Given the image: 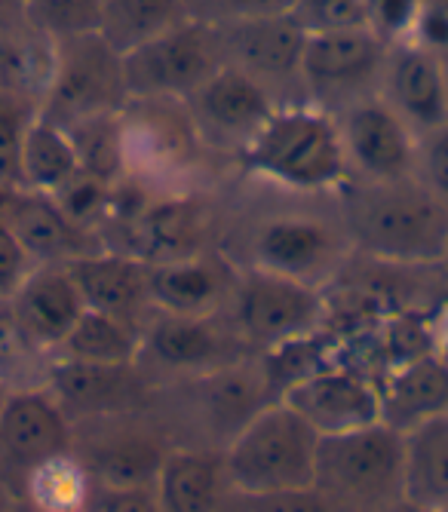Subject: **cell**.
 Returning <instances> with one entry per match:
<instances>
[{
  "label": "cell",
  "mask_w": 448,
  "mask_h": 512,
  "mask_svg": "<svg viewBox=\"0 0 448 512\" xmlns=\"http://www.w3.org/2000/svg\"><path fill=\"white\" fill-rule=\"evenodd\" d=\"M353 255L390 267L442 264L448 252V206L412 178L350 181L335 197Z\"/></svg>",
  "instance_id": "cell-1"
},
{
  "label": "cell",
  "mask_w": 448,
  "mask_h": 512,
  "mask_svg": "<svg viewBox=\"0 0 448 512\" xmlns=\"http://www.w3.org/2000/svg\"><path fill=\"white\" fill-rule=\"evenodd\" d=\"M234 166L267 188L295 197H338L350 184L335 114L310 105H280Z\"/></svg>",
  "instance_id": "cell-2"
},
{
  "label": "cell",
  "mask_w": 448,
  "mask_h": 512,
  "mask_svg": "<svg viewBox=\"0 0 448 512\" xmlns=\"http://www.w3.org/2000/svg\"><path fill=\"white\" fill-rule=\"evenodd\" d=\"M320 433L283 399L267 402L224 445L237 494L301 491L317 482Z\"/></svg>",
  "instance_id": "cell-3"
},
{
  "label": "cell",
  "mask_w": 448,
  "mask_h": 512,
  "mask_svg": "<svg viewBox=\"0 0 448 512\" xmlns=\"http://www.w3.org/2000/svg\"><path fill=\"white\" fill-rule=\"evenodd\" d=\"M120 145L123 178L154 194L194 191L212 157L185 102L169 99H129L120 111Z\"/></svg>",
  "instance_id": "cell-4"
},
{
  "label": "cell",
  "mask_w": 448,
  "mask_h": 512,
  "mask_svg": "<svg viewBox=\"0 0 448 512\" xmlns=\"http://www.w3.org/2000/svg\"><path fill=\"white\" fill-rule=\"evenodd\" d=\"M353 258L347 227L338 215L320 209H274L252 218L243 237L246 267H261L280 276L301 279L307 286L326 289Z\"/></svg>",
  "instance_id": "cell-5"
},
{
  "label": "cell",
  "mask_w": 448,
  "mask_h": 512,
  "mask_svg": "<svg viewBox=\"0 0 448 512\" xmlns=\"http://www.w3.org/2000/svg\"><path fill=\"white\" fill-rule=\"evenodd\" d=\"M338 512H387L402 503V430L390 421L320 436L317 482Z\"/></svg>",
  "instance_id": "cell-6"
},
{
  "label": "cell",
  "mask_w": 448,
  "mask_h": 512,
  "mask_svg": "<svg viewBox=\"0 0 448 512\" xmlns=\"http://www.w3.org/2000/svg\"><path fill=\"white\" fill-rule=\"evenodd\" d=\"M224 316L252 353H267L320 335L329 319V301L323 289L301 279L240 264L237 289Z\"/></svg>",
  "instance_id": "cell-7"
},
{
  "label": "cell",
  "mask_w": 448,
  "mask_h": 512,
  "mask_svg": "<svg viewBox=\"0 0 448 512\" xmlns=\"http://www.w3.org/2000/svg\"><path fill=\"white\" fill-rule=\"evenodd\" d=\"M129 89L123 56L114 53L99 34H83L56 43V65L40 102V117L62 129L114 117L126 108Z\"/></svg>",
  "instance_id": "cell-8"
},
{
  "label": "cell",
  "mask_w": 448,
  "mask_h": 512,
  "mask_svg": "<svg viewBox=\"0 0 448 512\" xmlns=\"http://www.w3.org/2000/svg\"><path fill=\"white\" fill-rule=\"evenodd\" d=\"M221 65V31L203 19H188L123 56L129 99L188 102Z\"/></svg>",
  "instance_id": "cell-9"
},
{
  "label": "cell",
  "mask_w": 448,
  "mask_h": 512,
  "mask_svg": "<svg viewBox=\"0 0 448 512\" xmlns=\"http://www.w3.org/2000/svg\"><path fill=\"white\" fill-rule=\"evenodd\" d=\"M390 46L369 28L307 34L301 53V96L329 114L381 89Z\"/></svg>",
  "instance_id": "cell-10"
},
{
  "label": "cell",
  "mask_w": 448,
  "mask_h": 512,
  "mask_svg": "<svg viewBox=\"0 0 448 512\" xmlns=\"http://www.w3.org/2000/svg\"><path fill=\"white\" fill-rule=\"evenodd\" d=\"M243 356H252V350L240 341L224 313L182 316L154 310L142 329L139 365L154 384L157 378H172L175 384H185Z\"/></svg>",
  "instance_id": "cell-11"
},
{
  "label": "cell",
  "mask_w": 448,
  "mask_h": 512,
  "mask_svg": "<svg viewBox=\"0 0 448 512\" xmlns=\"http://www.w3.org/2000/svg\"><path fill=\"white\" fill-rule=\"evenodd\" d=\"M172 445L169 433L148 421L145 408L74 424V454L83 460L93 482L154 485Z\"/></svg>",
  "instance_id": "cell-12"
},
{
  "label": "cell",
  "mask_w": 448,
  "mask_h": 512,
  "mask_svg": "<svg viewBox=\"0 0 448 512\" xmlns=\"http://www.w3.org/2000/svg\"><path fill=\"white\" fill-rule=\"evenodd\" d=\"M280 105L283 102L258 77L228 62L185 102L209 154H224L231 160L240 157L252 135Z\"/></svg>",
  "instance_id": "cell-13"
},
{
  "label": "cell",
  "mask_w": 448,
  "mask_h": 512,
  "mask_svg": "<svg viewBox=\"0 0 448 512\" xmlns=\"http://www.w3.org/2000/svg\"><path fill=\"white\" fill-rule=\"evenodd\" d=\"M335 123L350 181L378 184L415 175L418 132L381 99V92L341 108Z\"/></svg>",
  "instance_id": "cell-14"
},
{
  "label": "cell",
  "mask_w": 448,
  "mask_h": 512,
  "mask_svg": "<svg viewBox=\"0 0 448 512\" xmlns=\"http://www.w3.org/2000/svg\"><path fill=\"white\" fill-rule=\"evenodd\" d=\"M71 448L74 424L47 387L7 396L0 408V485L22 500L25 479L40 463Z\"/></svg>",
  "instance_id": "cell-15"
},
{
  "label": "cell",
  "mask_w": 448,
  "mask_h": 512,
  "mask_svg": "<svg viewBox=\"0 0 448 512\" xmlns=\"http://www.w3.org/2000/svg\"><path fill=\"white\" fill-rule=\"evenodd\" d=\"M218 31L224 43V62L258 77L283 105L304 102L301 53L307 34L289 13L224 22Z\"/></svg>",
  "instance_id": "cell-16"
},
{
  "label": "cell",
  "mask_w": 448,
  "mask_h": 512,
  "mask_svg": "<svg viewBox=\"0 0 448 512\" xmlns=\"http://www.w3.org/2000/svg\"><path fill=\"white\" fill-rule=\"evenodd\" d=\"M280 399L289 402L320 436L350 433L384 421L381 384L366 371L332 359L283 390Z\"/></svg>",
  "instance_id": "cell-17"
},
{
  "label": "cell",
  "mask_w": 448,
  "mask_h": 512,
  "mask_svg": "<svg viewBox=\"0 0 448 512\" xmlns=\"http://www.w3.org/2000/svg\"><path fill=\"white\" fill-rule=\"evenodd\" d=\"M151 267L154 310L182 316H221L234 298L240 261L224 249L209 246L185 258H172Z\"/></svg>",
  "instance_id": "cell-18"
},
{
  "label": "cell",
  "mask_w": 448,
  "mask_h": 512,
  "mask_svg": "<svg viewBox=\"0 0 448 512\" xmlns=\"http://www.w3.org/2000/svg\"><path fill=\"white\" fill-rule=\"evenodd\" d=\"M47 390L65 408L71 424L93 417L139 411L154 396V381L142 365H89L56 356Z\"/></svg>",
  "instance_id": "cell-19"
},
{
  "label": "cell",
  "mask_w": 448,
  "mask_h": 512,
  "mask_svg": "<svg viewBox=\"0 0 448 512\" xmlns=\"http://www.w3.org/2000/svg\"><path fill=\"white\" fill-rule=\"evenodd\" d=\"M0 218L10 224L34 264H68L96 249H105L93 230L80 227L56 197L31 188H0Z\"/></svg>",
  "instance_id": "cell-20"
},
{
  "label": "cell",
  "mask_w": 448,
  "mask_h": 512,
  "mask_svg": "<svg viewBox=\"0 0 448 512\" xmlns=\"http://www.w3.org/2000/svg\"><path fill=\"white\" fill-rule=\"evenodd\" d=\"M68 270L83 295L86 310H99L136 325V329H145L148 316L154 313L148 261L120 249H96L68 261Z\"/></svg>",
  "instance_id": "cell-21"
},
{
  "label": "cell",
  "mask_w": 448,
  "mask_h": 512,
  "mask_svg": "<svg viewBox=\"0 0 448 512\" xmlns=\"http://www.w3.org/2000/svg\"><path fill=\"white\" fill-rule=\"evenodd\" d=\"M185 384L197 390V414L203 421V433H209L206 445H218V448L228 445L231 436L258 408L280 399L271 387V378H267L258 353L243 356L231 365L215 368L209 375Z\"/></svg>",
  "instance_id": "cell-22"
},
{
  "label": "cell",
  "mask_w": 448,
  "mask_h": 512,
  "mask_svg": "<svg viewBox=\"0 0 448 512\" xmlns=\"http://www.w3.org/2000/svg\"><path fill=\"white\" fill-rule=\"evenodd\" d=\"M378 92L418 135L448 123V62L415 43L390 46Z\"/></svg>",
  "instance_id": "cell-23"
},
{
  "label": "cell",
  "mask_w": 448,
  "mask_h": 512,
  "mask_svg": "<svg viewBox=\"0 0 448 512\" xmlns=\"http://www.w3.org/2000/svg\"><path fill=\"white\" fill-rule=\"evenodd\" d=\"M154 494L163 512H228L234 485L218 445H172L160 463Z\"/></svg>",
  "instance_id": "cell-24"
},
{
  "label": "cell",
  "mask_w": 448,
  "mask_h": 512,
  "mask_svg": "<svg viewBox=\"0 0 448 512\" xmlns=\"http://www.w3.org/2000/svg\"><path fill=\"white\" fill-rule=\"evenodd\" d=\"M16 319L47 350L59 353L62 341L83 316L86 304L68 264H34L22 286L7 298Z\"/></svg>",
  "instance_id": "cell-25"
},
{
  "label": "cell",
  "mask_w": 448,
  "mask_h": 512,
  "mask_svg": "<svg viewBox=\"0 0 448 512\" xmlns=\"http://www.w3.org/2000/svg\"><path fill=\"white\" fill-rule=\"evenodd\" d=\"M402 497L421 512L448 506V411L402 430Z\"/></svg>",
  "instance_id": "cell-26"
},
{
  "label": "cell",
  "mask_w": 448,
  "mask_h": 512,
  "mask_svg": "<svg viewBox=\"0 0 448 512\" xmlns=\"http://www.w3.org/2000/svg\"><path fill=\"white\" fill-rule=\"evenodd\" d=\"M56 65V43L25 19L0 28V92L40 108Z\"/></svg>",
  "instance_id": "cell-27"
},
{
  "label": "cell",
  "mask_w": 448,
  "mask_h": 512,
  "mask_svg": "<svg viewBox=\"0 0 448 512\" xmlns=\"http://www.w3.org/2000/svg\"><path fill=\"white\" fill-rule=\"evenodd\" d=\"M384 421L406 430L427 414L448 411V362L421 356L402 362L396 375L381 387Z\"/></svg>",
  "instance_id": "cell-28"
},
{
  "label": "cell",
  "mask_w": 448,
  "mask_h": 512,
  "mask_svg": "<svg viewBox=\"0 0 448 512\" xmlns=\"http://www.w3.org/2000/svg\"><path fill=\"white\" fill-rule=\"evenodd\" d=\"M188 19H194L188 0H105L99 37L114 53L126 56Z\"/></svg>",
  "instance_id": "cell-29"
},
{
  "label": "cell",
  "mask_w": 448,
  "mask_h": 512,
  "mask_svg": "<svg viewBox=\"0 0 448 512\" xmlns=\"http://www.w3.org/2000/svg\"><path fill=\"white\" fill-rule=\"evenodd\" d=\"M139 353L142 329L99 310H83L56 356L89 365H136Z\"/></svg>",
  "instance_id": "cell-30"
},
{
  "label": "cell",
  "mask_w": 448,
  "mask_h": 512,
  "mask_svg": "<svg viewBox=\"0 0 448 512\" xmlns=\"http://www.w3.org/2000/svg\"><path fill=\"white\" fill-rule=\"evenodd\" d=\"M77 172H80V157L68 129L37 114L22 142V188L56 194Z\"/></svg>",
  "instance_id": "cell-31"
},
{
  "label": "cell",
  "mask_w": 448,
  "mask_h": 512,
  "mask_svg": "<svg viewBox=\"0 0 448 512\" xmlns=\"http://www.w3.org/2000/svg\"><path fill=\"white\" fill-rule=\"evenodd\" d=\"M56 353L28 335L7 298H0V387L7 393L43 390L50 384Z\"/></svg>",
  "instance_id": "cell-32"
},
{
  "label": "cell",
  "mask_w": 448,
  "mask_h": 512,
  "mask_svg": "<svg viewBox=\"0 0 448 512\" xmlns=\"http://www.w3.org/2000/svg\"><path fill=\"white\" fill-rule=\"evenodd\" d=\"M89 491H93V476L71 448L43 460L25 479L22 506L31 512H83Z\"/></svg>",
  "instance_id": "cell-33"
},
{
  "label": "cell",
  "mask_w": 448,
  "mask_h": 512,
  "mask_svg": "<svg viewBox=\"0 0 448 512\" xmlns=\"http://www.w3.org/2000/svg\"><path fill=\"white\" fill-rule=\"evenodd\" d=\"M105 0H25V22L53 43L99 34Z\"/></svg>",
  "instance_id": "cell-34"
},
{
  "label": "cell",
  "mask_w": 448,
  "mask_h": 512,
  "mask_svg": "<svg viewBox=\"0 0 448 512\" xmlns=\"http://www.w3.org/2000/svg\"><path fill=\"white\" fill-rule=\"evenodd\" d=\"M37 114V105L0 92V188L22 184V142Z\"/></svg>",
  "instance_id": "cell-35"
},
{
  "label": "cell",
  "mask_w": 448,
  "mask_h": 512,
  "mask_svg": "<svg viewBox=\"0 0 448 512\" xmlns=\"http://www.w3.org/2000/svg\"><path fill=\"white\" fill-rule=\"evenodd\" d=\"M289 16L304 34L369 28V0H295Z\"/></svg>",
  "instance_id": "cell-36"
},
{
  "label": "cell",
  "mask_w": 448,
  "mask_h": 512,
  "mask_svg": "<svg viewBox=\"0 0 448 512\" xmlns=\"http://www.w3.org/2000/svg\"><path fill=\"white\" fill-rule=\"evenodd\" d=\"M228 512H338L335 503L317 491H277V494H234Z\"/></svg>",
  "instance_id": "cell-37"
},
{
  "label": "cell",
  "mask_w": 448,
  "mask_h": 512,
  "mask_svg": "<svg viewBox=\"0 0 448 512\" xmlns=\"http://www.w3.org/2000/svg\"><path fill=\"white\" fill-rule=\"evenodd\" d=\"M415 178L448 206V123L418 135V166Z\"/></svg>",
  "instance_id": "cell-38"
},
{
  "label": "cell",
  "mask_w": 448,
  "mask_h": 512,
  "mask_svg": "<svg viewBox=\"0 0 448 512\" xmlns=\"http://www.w3.org/2000/svg\"><path fill=\"white\" fill-rule=\"evenodd\" d=\"M292 4L295 0H188V10L194 19H203L209 25H224L240 19L289 13Z\"/></svg>",
  "instance_id": "cell-39"
},
{
  "label": "cell",
  "mask_w": 448,
  "mask_h": 512,
  "mask_svg": "<svg viewBox=\"0 0 448 512\" xmlns=\"http://www.w3.org/2000/svg\"><path fill=\"white\" fill-rule=\"evenodd\" d=\"M83 512H163L154 485H108L93 482Z\"/></svg>",
  "instance_id": "cell-40"
},
{
  "label": "cell",
  "mask_w": 448,
  "mask_h": 512,
  "mask_svg": "<svg viewBox=\"0 0 448 512\" xmlns=\"http://www.w3.org/2000/svg\"><path fill=\"white\" fill-rule=\"evenodd\" d=\"M421 0H369V31L387 46L409 43Z\"/></svg>",
  "instance_id": "cell-41"
},
{
  "label": "cell",
  "mask_w": 448,
  "mask_h": 512,
  "mask_svg": "<svg viewBox=\"0 0 448 512\" xmlns=\"http://www.w3.org/2000/svg\"><path fill=\"white\" fill-rule=\"evenodd\" d=\"M409 43L448 62V0H421Z\"/></svg>",
  "instance_id": "cell-42"
},
{
  "label": "cell",
  "mask_w": 448,
  "mask_h": 512,
  "mask_svg": "<svg viewBox=\"0 0 448 512\" xmlns=\"http://www.w3.org/2000/svg\"><path fill=\"white\" fill-rule=\"evenodd\" d=\"M31 270H34L31 255L16 240L10 224L0 218V298H10Z\"/></svg>",
  "instance_id": "cell-43"
},
{
  "label": "cell",
  "mask_w": 448,
  "mask_h": 512,
  "mask_svg": "<svg viewBox=\"0 0 448 512\" xmlns=\"http://www.w3.org/2000/svg\"><path fill=\"white\" fill-rule=\"evenodd\" d=\"M25 19V0H0V28H10Z\"/></svg>",
  "instance_id": "cell-44"
},
{
  "label": "cell",
  "mask_w": 448,
  "mask_h": 512,
  "mask_svg": "<svg viewBox=\"0 0 448 512\" xmlns=\"http://www.w3.org/2000/svg\"><path fill=\"white\" fill-rule=\"evenodd\" d=\"M0 512H22V500L4 485H0Z\"/></svg>",
  "instance_id": "cell-45"
},
{
  "label": "cell",
  "mask_w": 448,
  "mask_h": 512,
  "mask_svg": "<svg viewBox=\"0 0 448 512\" xmlns=\"http://www.w3.org/2000/svg\"><path fill=\"white\" fill-rule=\"evenodd\" d=\"M7 396H10V393H7L4 387H0V408H4V402H7Z\"/></svg>",
  "instance_id": "cell-46"
},
{
  "label": "cell",
  "mask_w": 448,
  "mask_h": 512,
  "mask_svg": "<svg viewBox=\"0 0 448 512\" xmlns=\"http://www.w3.org/2000/svg\"><path fill=\"white\" fill-rule=\"evenodd\" d=\"M442 267H448V252H445V258H442Z\"/></svg>",
  "instance_id": "cell-47"
},
{
  "label": "cell",
  "mask_w": 448,
  "mask_h": 512,
  "mask_svg": "<svg viewBox=\"0 0 448 512\" xmlns=\"http://www.w3.org/2000/svg\"><path fill=\"white\" fill-rule=\"evenodd\" d=\"M433 512H448V506H442V509H433Z\"/></svg>",
  "instance_id": "cell-48"
},
{
  "label": "cell",
  "mask_w": 448,
  "mask_h": 512,
  "mask_svg": "<svg viewBox=\"0 0 448 512\" xmlns=\"http://www.w3.org/2000/svg\"><path fill=\"white\" fill-rule=\"evenodd\" d=\"M22 512H31V509H25V506H22Z\"/></svg>",
  "instance_id": "cell-49"
}]
</instances>
